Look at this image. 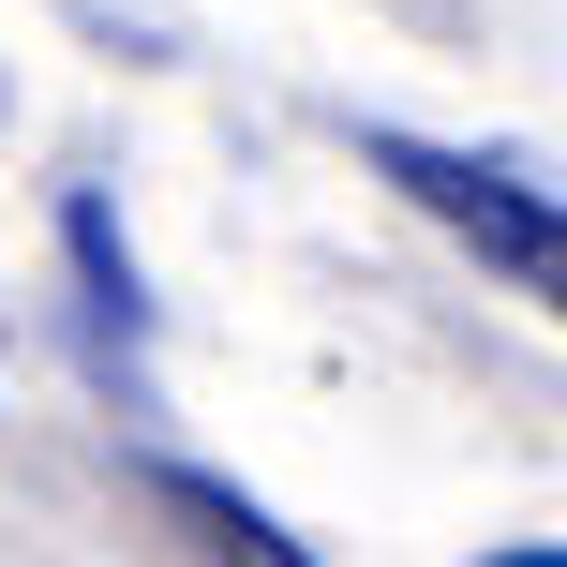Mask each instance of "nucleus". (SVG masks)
<instances>
[{
    "label": "nucleus",
    "mask_w": 567,
    "mask_h": 567,
    "mask_svg": "<svg viewBox=\"0 0 567 567\" xmlns=\"http://www.w3.org/2000/svg\"><path fill=\"white\" fill-rule=\"evenodd\" d=\"M359 150H373V179H403L478 269H508L523 299L567 313V195H553V179L493 165V150H433V135H359Z\"/></svg>",
    "instance_id": "obj_1"
},
{
    "label": "nucleus",
    "mask_w": 567,
    "mask_h": 567,
    "mask_svg": "<svg viewBox=\"0 0 567 567\" xmlns=\"http://www.w3.org/2000/svg\"><path fill=\"white\" fill-rule=\"evenodd\" d=\"M60 255H75V329H90V359L135 373V359H150V313H135V255L105 239V195L60 209Z\"/></svg>",
    "instance_id": "obj_2"
}]
</instances>
